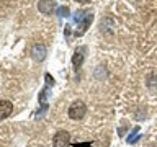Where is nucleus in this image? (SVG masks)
Segmentation results:
<instances>
[{
	"label": "nucleus",
	"mask_w": 157,
	"mask_h": 147,
	"mask_svg": "<svg viewBox=\"0 0 157 147\" xmlns=\"http://www.w3.org/2000/svg\"><path fill=\"white\" fill-rule=\"evenodd\" d=\"M74 147H93L90 142H82V144H75Z\"/></svg>",
	"instance_id": "obj_8"
},
{
	"label": "nucleus",
	"mask_w": 157,
	"mask_h": 147,
	"mask_svg": "<svg viewBox=\"0 0 157 147\" xmlns=\"http://www.w3.org/2000/svg\"><path fill=\"white\" fill-rule=\"evenodd\" d=\"M54 147H69L71 145V134L67 131H57L52 137Z\"/></svg>",
	"instance_id": "obj_2"
},
{
	"label": "nucleus",
	"mask_w": 157,
	"mask_h": 147,
	"mask_svg": "<svg viewBox=\"0 0 157 147\" xmlns=\"http://www.w3.org/2000/svg\"><path fill=\"white\" fill-rule=\"evenodd\" d=\"M85 113H87V106H85V103L83 101H74L71 108H69V116L72 118V119H82L83 116H85Z\"/></svg>",
	"instance_id": "obj_1"
},
{
	"label": "nucleus",
	"mask_w": 157,
	"mask_h": 147,
	"mask_svg": "<svg viewBox=\"0 0 157 147\" xmlns=\"http://www.w3.org/2000/svg\"><path fill=\"white\" fill-rule=\"evenodd\" d=\"M54 8H56V2L54 0H39V3H38V10L44 15L52 13Z\"/></svg>",
	"instance_id": "obj_4"
},
{
	"label": "nucleus",
	"mask_w": 157,
	"mask_h": 147,
	"mask_svg": "<svg viewBox=\"0 0 157 147\" xmlns=\"http://www.w3.org/2000/svg\"><path fill=\"white\" fill-rule=\"evenodd\" d=\"M75 2H78V3H88V2H92V0H75Z\"/></svg>",
	"instance_id": "obj_9"
},
{
	"label": "nucleus",
	"mask_w": 157,
	"mask_h": 147,
	"mask_svg": "<svg viewBox=\"0 0 157 147\" xmlns=\"http://www.w3.org/2000/svg\"><path fill=\"white\" fill-rule=\"evenodd\" d=\"M82 62H83V49H77L72 56V64H74V67L78 69L82 66Z\"/></svg>",
	"instance_id": "obj_6"
},
{
	"label": "nucleus",
	"mask_w": 157,
	"mask_h": 147,
	"mask_svg": "<svg viewBox=\"0 0 157 147\" xmlns=\"http://www.w3.org/2000/svg\"><path fill=\"white\" fill-rule=\"evenodd\" d=\"M13 111V105L8 100H0V121L8 118Z\"/></svg>",
	"instance_id": "obj_5"
},
{
	"label": "nucleus",
	"mask_w": 157,
	"mask_h": 147,
	"mask_svg": "<svg viewBox=\"0 0 157 147\" xmlns=\"http://www.w3.org/2000/svg\"><path fill=\"white\" fill-rule=\"evenodd\" d=\"M57 15H59V17H67V15H69V8L67 7H59L57 8Z\"/></svg>",
	"instance_id": "obj_7"
},
{
	"label": "nucleus",
	"mask_w": 157,
	"mask_h": 147,
	"mask_svg": "<svg viewBox=\"0 0 157 147\" xmlns=\"http://www.w3.org/2000/svg\"><path fill=\"white\" fill-rule=\"evenodd\" d=\"M31 56L34 61H44V57H46V46L41 43H36L34 46L31 47Z\"/></svg>",
	"instance_id": "obj_3"
}]
</instances>
